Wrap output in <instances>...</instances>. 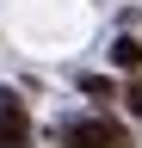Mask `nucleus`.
Returning a JSON list of instances; mask_svg holds the SVG:
<instances>
[{"instance_id":"20e7f679","label":"nucleus","mask_w":142,"mask_h":148,"mask_svg":"<svg viewBox=\"0 0 142 148\" xmlns=\"http://www.w3.org/2000/svg\"><path fill=\"white\" fill-rule=\"evenodd\" d=\"M0 123H31V111H25V99H19V92H0Z\"/></svg>"},{"instance_id":"f257e3e1","label":"nucleus","mask_w":142,"mask_h":148,"mask_svg":"<svg viewBox=\"0 0 142 148\" xmlns=\"http://www.w3.org/2000/svg\"><path fill=\"white\" fill-rule=\"evenodd\" d=\"M62 142H68V148H136V142H130V130L111 123V117H80V123H68V130H62Z\"/></svg>"},{"instance_id":"7ed1b4c3","label":"nucleus","mask_w":142,"mask_h":148,"mask_svg":"<svg viewBox=\"0 0 142 148\" xmlns=\"http://www.w3.org/2000/svg\"><path fill=\"white\" fill-rule=\"evenodd\" d=\"M80 92H86V99H93L99 111H105V105H111V99H117V86H111V80H105V74H80Z\"/></svg>"},{"instance_id":"f03ea898","label":"nucleus","mask_w":142,"mask_h":148,"mask_svg":"<svg viewBox=\"0 0 142 148\" xmlns=\"http://www.w3.org/2000/svg\"><path fill=\"white\" fill-rule=\"evenodd\" d=\"M111 62H117L123 74H136V68H142V37H117V43H111Z\"/></svg>"},{"instance_id":"423d86ee","label":"nucleus","mask_w":142,"mask_h":148,"mask_svg":"<svg viewBox=\"0 0 142 148\" xmlns=\"http://www.w3.org/2000/svg\"><path fill=\"white\" fill-rule=\"evenodd\" d=\"M117 99H123V105H130V111H136V117H142V74H130V86H123V92H117Z\"/></svg>"},{"instance_id":"39448f33","label":"nucleus","mask_w":142,"mask_h":148,"mask_svg":"<svg viewBox=\"0 0 142 148\" xmlns=\"http://www.w3.org/2000/svg\"><path fill=\"white\" fill-rule=\"evenodd\" d=\"M0 148H31V123H0Z\"/></svg>"}]
</instances>
